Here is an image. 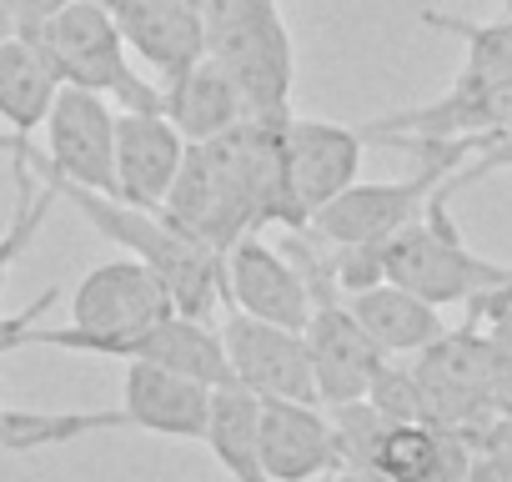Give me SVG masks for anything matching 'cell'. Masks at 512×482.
I'll list each match as a JSON object with an SVG mask.
<instances>
[{"label": "cell", "instance_id": "6da1fadb", "mask_svg": "<svg viewBox=\"0 0 512 482\" xmlns=\"http://www.w3.org/2000/svg\"><path fill=\"white\" fill-rule=\"evenodd\" d=\"M11 156H26V161L56 186V196L71 201L106 241L126 247V257L146 262V267L161 277V287H166V297H171L176 312L211 322L216 302H226V292H221V252H211L206 241L176 231L161 211L131 206V201H121V196L86 191V186H76V181H61L56 171H46V161H41V151L31 146V136H11Z\"/></svg>", "mask_w": 512, "mask_h": 482}, {"label": "cell", "instance_id": "7a4b0ae2", "mask_svg": "<svg viewBox=\"0 0 512 482\" xmlns=\"http://www.w3.org/2000/svg\"><path fill=\"white\" fill-rule=\"evenodd\" d=\"M171 297L161 287V277L136 262V257H116V262H101L91 267L76 292H71V322L61 327H21L11 337V352L16 347H56V352H86V357H116L126 362V347L151 332L161 317H171Z\"/></svg>", "mask_w": 512, "mask_h": 482}, {"label": "cell", "instance_id": "3957f363", "mask_svg": "<svg viewBox=\"0 0 512 482\" xmlns=\"http://www.w3.org/2000/svg\"><path fill=\"white\" fill-rule=\"evenodd\" d=\"M382 277L417 292L432 307H457V302H472L477 292L512 282V267L487 262L467 247L452 226L447 191L437 186L432 201L422 206V216H412L407 226H397L382 241Z\"/></svg>", "mask_w": 512, "mask_h": 482}, {"label": "cell", "instance_id": "277c9868", "mask_svg": "<svg viewBox=\"0 0 512 482\" xmlns=\"http://www.w3.org/2000/svg\"><path fill=\"white\" fill-rule=\"evenodd\" d=\"M26 36L51 56L61 86H81L106 101H121V111H161V86H146L131 71L121 26L106 0H66L56 16H46Z\"/></svg>", "mask_w": 512, "mask_h": 482}, {"label": "cell", "instance_id": "5b68a950", "mask_svg": "<svg viewBox=\"0 0 512 482\" xmlns=\"http://www.w3.org/2000/svg\"><path fill=\"white\" fill-rule=\"evenodd\" d=\"M497 347L467 322V327H447L437 342H427L412 362L422 397H427V422L452 427V432H477L492 407H487V387L497 372Z\"/></svg>", "mask_w": 512, "mask_h": 482}, {"label": "cell", "instance_id": "8992f818", "mask_svg": "<svg viewBox=\"0 0 512 482\" xmlns=\"http://www.w3.org/2000/svg\"><path fill=\"white\" fill-rule=\"evenodd\" d=\"M46 171L86 191L116 196V106L96 91L61 86L46 116Z\"/></svg>", "mask_w": 512, "mask_h": 482}, {"label": "cell", "instance_id": "52a82bcc", "mask_svg": "<svg viewBox=\"0 0 512 482\" xmlns=\"http://www.w3.org/2000/svg\"><path fill=\"white\" fill-rule=\"evenodd\" d=\"M221 292H226L231 312H246L256 322H277L292 332H302L312 317V287H307L302 267L282 247H267L256 231L221 252Z\"/></svg>", "mask_w": 512, "mask_h": 482}, {"label": "cell", "instance_id": "ba28073f", "mask_svg": "<svg viewBox=\"0 0 512 482\" xmlns=\"http://www.w3.org/2000/svg\"><path fill=\"white\" fill-rule=\"evenodd\" d=\"M221 347L231 362L236 387L256 392V397H287V402H317V382H312V352L307 337L277 322H256L246 312H231L221 327Z\"/></svg>", "mask_w": 512, "mask_h": 482}, {"label": "cell", "instance_id": "9c48e42d", "mask_svg": "<svg viewBox=\"0 0 512 482\" xmlns=\"http://www.w3.org/2000/svg\"><path fill=\"white\" fill-rule=\"evenodd\" d=\"M206 56L231 76V86L241 91L246 116H292V36L282 11L267 21L236 26L226 36L206 41Z\"/></svg>", "mask_w": 512, "mask_h": 482}, {"label": "cell", "instance_id": "30bf717a", "mask_svg": "<svg viewBox=\"0 0 512 482\" xmlns=\"http://www.w3.org/2000/svg\"><path fill=\"white\" fill-rule=\"evenodd\" d=\"M262 467L272 482L342 477L347 452L332 427V412H322L317 402L262 397Z\"/></svg>", "mask_w": 512, "mask_h": 482}, {"label": "cell", "instance_id": "8fae6325", "mask_svg": "<svg viewBox=\"0 0 512 482\" xmlns=\"http://www.w3.org/2000/svg\"><path fill=\"white\" fill-rule=\"evenodd\" d=\"M362 131L337 126V121H297L287 116L282 131V151H287V181H292V201L297 211L312 221L317 206H327L332 196H342L357 171H362Z\"/></svg>", "mask_w": 512, "mask_h": 482}, {"label": "cell", "instance_id": "7c38bea8", "mask_svg": "<svg viewBox=\"0 0 512 482\" xmlns=\"http://www.w3.org/2000/svg\"><path fill=\"white\" fill-rule=\"evenodd\" d=\"M121 41L161 76H181L206 56V16L201 0H106Z\"/></svg>", "mask_w": 512, "mask_h": 482}, {"label": "cell", "instance_id": "4fadbf2b", "mask_svg": "<svg viewBox=\"0 0 512 482\" xmlns=\"http://www.w3.org/2000/svg\"><path fill=\"white\" fill-rule=\"evenodd\" d=\"M186 136L161 111H116V196L146 211H161L181 161Z\"/></svg>", "mask_w": 512, "mask_h": 482}, {"label": "cell", "instance_id": "5bb4252c", "mask_svg": "<svg viewBox=\"0 0 512 482\" xmlns=\"http://www.w3.org/2000/svg\"><path fill=\"white\" fill-rule=\"evenodd\" d=\"M126 432H156V437H181V442H201L206 437V417H211V387L151 362H126V382H121V407Z\"/></svg>", "mask_w": 512, "mask_h": 482}, {"label": "cell", "instance_id": "9a60e30c", "mask_svg": "<svg viewBox=\"0 0 512 482\" xmlns=\"http://www.w3.org/2000/svg\"><path fill=\"white\" fill-rule=\"evenodd\" d=\"M161 216H166L176 231L206 241L211 252H226L231 241L251 236L246 216H241L236 201L221 191V181H216V171H211V161H206L201 146H186V161H181V171H176V181H171V191H166V201H161Z\"/></svg>", "mask_w": 512, "mask_h": 482}, {"label": "cell", "instance_id": "2e32d148", "mask_svg": "<svg viewBox=\"0 0 512 482\" xmlns=\"http://www.w3.org/2000/svg\"><path fill=\"white\" fill-rule=\"evenodd\" d=\"M347 312L357 317V327L387 352V357H417L427 342H437L447 332L442 307L422 302L417 292L397 287V282H372L362 292L347 297Z\"/></svg>", "mask_w": 512, "mask_h": 482}, {"label": "cell", "instance_id": "e0dca14e", "mask_svg": "<svg viewBox=\"0 0 512 482\" xmlns=\"http://www.w3.org/2000/svg\"><path fill=\"white\" fill-rule=\"evenodd\" d=\"M161 116L191 146H201V141H216L221 131H231L246 116V106H241V91L231 86V76L211 56H201L191 71L161 81Z\"/></svg>", "mask_w": 512, "mask_h": 482}, {"label": "cell", "instance_id": "ac0fdd59", "mask_svg": "<svg viewBox=\"0 0 512 482\" xmlns=\"http://www.w3.org/2000/svg\"><path fill=\"white\" fill-rule=\"evenodd\" d=\"M126 362H151V367L196 377L206 387H231L236 382L231 362H226V347H221V332L206 317H186V312H171L151 332H141L126 347Z\"/></svg>", "mask_w": 512, "mask_h": 482}, {"label": "cell", "instance_id": "d6986e66", "mask_svg": "<svg viewBox=\"0 0 512 482\" xmlns=\"http://www.w3.org/2000/svg\"><path fill=\"white\" fill-rule=\"evenodd\" d=\"M56 96H61V76L31 36L0 41V126L11 136L41 131Z\"/></svg>", "mask_w": 512, "mask_h": 482}, {"label": "cell", "instance_id": "ffe728a7", "mask_svg": "<svg viewBox=\"0 0 512 482\" xmlns=\"http://www.w3.org/2000/svg\"><path fill=\"white\" fill-rule=\"evenodd\" d=\"M211 457L231 472V482H272L262 467V397L246 387H211L206 437Z\"/></svg>", "mask_w": 512, "mask_h": 482}, {"label": "cell", "instance_id": "44dd1931", "mask_svg": "<svg viewBox=\"0 0 512 482\" xmlns=\"http://www.w3.org/2000/svg\"><path fill=\"white\" fill-rule=\"evenodd\" d=\"M91 432H126V417L121 412H16V407H6L0 447L6 452H31V447L81 442Z\"/></svg>", "mask_w": 512, "mask_h": 482}, {"label": "cell", "instance_id": "7402d4cb", "mask_svg": "<svg viewBox=\"0 0 512 482\" xmlns=\"http://www.w3.org/2000/svg\"><path fill=\"white\" fill-rule=\"evenodd\" d=\"M422 21L437 26V31H447V36H457V41L467 46V61H462V66H472V71L497 76V81L512 86V11H507L502 21H482V26H477V21L442 16V11H422Z\"/></svg>", "mask_w": 512, "mask_h": 482}, {"label": "cell", "instance_id": "603a6c76", "mask_svg": "<svg viewBox=\"0 0 512 482\" xmlns=\"http://www.w3.org/2000/svg\"><path fill=\"white\" fill-rule=\"evenodd\" d=\"M16 176H21V206H16V221H11V231L0 236V292H6V282H11V267H16V257L31 247V241L41 236V226H46V216H51V206L61 201L56 196V186L26 161V156H16Z\"/></svg>", "mask_w": 512, "mask_h": 482}, {"label": "cell", "instance_id": "cb8c5ba5", "mask_svg": "<svg viewBox=\"0 0 512 482\" xmlns=\"http://www.w3.org/2000/svg\"><path fill=\"white\" fill-rule=\"evenodd\" d=\"M367 402L387 417V422H427V397H422V382L412 367L402 362H382L367 382Z\"/></svg>", "mask_w": 512, "mask_h": 482}, {"label": "cell", "instance_id": "d4e9b609", "mask_svg": "<svg viewBox=\"0 0 512 482\" xmlns=\"http://www.w3.org/2000/svg\"><path fill=\"white\" fill-rule=\"evenodd\" d=\"M507 166H512V121L482 131V136H477V151L447 176L442 191L452 196V191H462V186H472V181H482V176H492V171H507Z\"/></svg>", "mask_w": 512, "mask_h": 482}, {"label": "cell", "instance_id": "484cf974", "mask_svg": "<svg viewBox=\"0 0 512 482\" xmlns=\"http://www.w3.org/2000/svg\"><path fill=\"white\" fill-rule=\"evenodd\" d=\"M467 312H472V327H477L502 357H512V282H502V287H492V292H477V297L467 302Z\"/></svg>", "mask_w": 512, "mask_h": 482}, {"label": "cell", "instance_id": "4316f807", "mask_svg": "<svg viewBox=\"0 0 512 482\" xmlns=\"http://www.w3.org/2000/svg\"><path fill=\"white\" fill-rule=\"evenodd\" d=\"M467 442H472V452H477L482 462H492V467H502V472L512 477V417L492 412Z\"/></svg>", "mask_w": 512, "mask_h": 482}, {"label": "cell", "instance_id": "83f0119b", "mask_svg": "<svg viewBox=\"0 0 512 482\" xmlns=\"http://www.w3.org/2000/svg\"><path fill=\"white\" fill-rule=\"evenodd\" d=\"M487 407L512 417V357H497V372H492V387H487Z\"/></svg>", "mask_w": 512, "mask_h": 482}, {"label": "cell", "instance_id": "f1b7e54d", "mask_svg": "<svg viewBox=\"0 0 512 482\" xmlns=\"http://www.w3.org/2000/svg\"><path fill=\"white\" fill-rule=\"evenodd\" d=\"M61 6H66V0H16V11H21L26 31H31V26H41L46 16H56ZM26 31H21V36H26Z\"/></svg>", "mask_w": 512, "mask_h": 482}, {"label": "cell", "instance_id": "f546056e", "mask_svg": "<svg viewBox=\"0 0 512 482\" xmlns=\"http://www.w3.org/2000/svg\"><path fill=\"white\" fill-rule=\"evenodd\" d=\"M26 31V21H21V11H16V0H0V41H11V36H21Z\"/></svg>", "mask_w": 512, "mask_h": 482}, {"label": "cell", "instance_id": "4dcf8cb0", "mask_svg": "<svg viewBox=\"0 0 512 482\" xmlns=\"http://www.w3.org/2000/svg\"><path fill=\"white\" fill-rule=\"evenodd\" d=\"M0 357H6V352H0ZM0 422H6V407H0Z\"/></svg>", "mask_w": 512, "mask_h": 482}, {"label": "cell", "instance_id": "1f68e13d", "mask_svg": "<svg viewBox=\"0 0 512 482\" xmlns=\"http://www.w3.org/2000/svg\"><path fill=\"white\" fill-rule=\"evenodd\" d=\"M502 6H507V11H512V0H502Z\"/></svg>", "mask_w": 512, "mask_h": 482}]
</instances>
